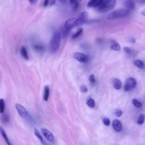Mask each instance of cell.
<instances>
[{
    "instance_id": "44dd1931",
    "label": "cell",
    "mask_w": 145,
    "mask_h": 145,
    "mask_svg": "<svg viewBox=\"0 0 145 145\" xmlns=\"http://www.w3.org/2000/svg\"><path fill=\"white\" fill-rule=\"evenodd\" d=\"M70 5L72 7V10H76L78 7V0H70Z\"/></svg>"
},
{
    "instance_id": "74e56055",
    "label": "cell",
    "mask_w": 145,
    "mask_h": 145,
    "mask_svg": "<svg viewBox=\"0 0 145 145\" xmlns=\"http://www.w3.org/2000/svg\"><path fill=\"white\" fill-rule=\"evenodd\" d=\"M79 1H82V0H79Z\"/></svg>"
},
{
    "instance_id": "d6986e66",
    "label": "cell",
    "mask_w": 145,
    "mask_h": 145,
    "mask_svg": "<svg viewBox=\"0 0 145 145\" xmlns=\"http://www.w3.org/2000/svg\"><path fill=\"white\" fill-rule=\"evenodd\" d=\"M120 45L117 42H114L111 46V49L113 51H119L120 50Z\"/></svg>"
},
{
    "instance_id": "4fadbf2b",
    "label": "cell",
    "mask_w": 145,
    "mask_h": 145,
    "mask_svg": "<svg viewBox=\"0 0 145 145\" xmlns=\"http://www.w3.org/2000/svg\"><path fill=\"white\" fill-rule=\"evenodd\" d=\"M49 88L48 86H46L44 87V100L45 101H47L49 97Z\"/></svg>"
},
{
    "instance_id": "4dcf8cb0",
    "label": "cell",
    "mask_w": 145,
    "mask_h": 145,
    "mask_svg": "<svg viewBox=\"0 0 145 145\" xmlns=\"http://www.w3.org/2000/svg\"><path fill=\"white\" fill-rule=\"evenodd\" d=\"M124 50L125 51V52H126L127 53H128V54H130L131 52V49L128 47H125L124 48Z\"/></svg>"
},
{
    "instance_id": "6da1fadb",
    "label": "cell",
    "mask_w": 145,
    "mask_h": 145,
    "mask_svg": "<svg viewBox=\"0 0 145 145\" xmlns=\"http://www.w3.org/2000/svg\"><path fill=\"white\" fill-rule=\"evenodd\" d=\"M116 2L115 0H103L98 7V10L100 13H105L113 9Z\"/></svg>"
},
{
    "instance_id": "603a6c76",
    "label": "cell",
    "mask_w": 145,
    "mask_h": 145,
    "mask_svg": "<svg viewBox=\"0 0 145 145\" xmlns=\"http://www.w3.org/2000/svg\"><path fill=\"white\" fill-rule=\"evenodd\" d=\"M132 103L135 107L137 108H141L142 107V104L140 101H138L136 99H133L132 100Z\"/></svg>"
},
{
    "instance_id": "2e32d148",
    "label": "cell",
    "mask_w": 145,
    "mask_h": 145,
    "mask_svg": "<svg viewBox=\"0 0 145 145\" xmlns=\"http://www.w3.org/2000/svg\"><path fill=\"white\" fill-rule=\"evenodd\" d=\"M134 64L137 68H138L139 69H142L144 66V64L143 62L140 60H134Z\"/></svg>"
},
{
    "instance_id": "1f68e13d",
    "label": "cell",
    "mask_w": 145,
    "mask_h": 145,
    "mask_svg": "<svg viewBox=\"0 0 145 145\" xmlns=\"http://www.w3.org/2000/svg\"><path fill=\"white\" fill-rule=\"evenodd\" d=\"M55 2H56V0H50V1H49V4L51 6H52L55 4Z\"/></svg>"
},
{
    "instance_id": "ffe728a7",
    "label": "cell",
    "mask_w": 145,
    "mask_h": 145,
    "mask_svg": "<svg viewBox=\"0 0 145 145\" xmlns=\"http://www.w3.org/2000/svg\"><path fill=\"white\" fill-rule=\"evenodd\" d=\"M1 121L3 123H8L10 121V116L7 113H5L1 117Z\"/></svg>"
},
{
    "instance_id": "8fae6325",
    "label": "cell",
    "mask_w": 145,
    "mask_h": 145,
    "mask_svg": "<svg viewBox=\"0 0 145 145\" xmlns=\"http://www.w3.org/2000/svg\"><path fill=\"white\" fill-rule=\"evenodd\" d=\"M0 130H1V133L2 137L4 138V139L5 140V142H6V143L8 144V145H12V143H11L9 139V138L7 136V134L5 132V130H4V129L2 127L0 128Z\"/></svg>"
},
{
    "instance_id": "7c38bea8",
    "label": "cell",
    "mask_w": 145,
    "mask_h": 145,
    "mask_svg": "<svg viewBox=\"0 0 145 145\" xmlns=\"http://www.w3.org/2000/svg\"><path fill=\"white\" fill-rule=\"evenodd\" d=\"M113 87L116 90H120L122 87L121 82L118 79L115 78L113 80Z\"/></svg>"
},
{
    "instance_id": "52a82bcc",
    "label": "cell",
    "mask_w": 145,
    "mask_h": 145,
    "mask_svg": "<svg viewBox=\"0 0 145 145\" xmlns=\"http://www.w3.org/2000/svg\"><path fill=\"white\" fill-rule=\"evenodd\" d=\"M15 108H16V111H17V112L19 115H20V116L21 117L25 118L28 116V112L26 110V108L21 104L19 103L16 104Z\"/></svg>"
},
{
    "instance_id": "8d00e7d4",
    "label": "cell",
    "mask_w": 145,
    "mask_h": 145,
    "mask_svg": "<svg viewBox=\"0 0 145 145\" xmlns=\"http://www.w3.org/2000/svg\"><path fill=\"white\" fill-rule=\"evenodd\" d=\"M141 14H142V15H144V16H145V10H143V11H142V12H141Z\"/></svg>"
},
{
    "instance_id": "30bf717a",
    "label": "cell",
    "mask_w": 145,
    "mask_h": 145,
    "mask_svg": "<svg viewBox=\"0 0 145 145\" xmlns=\"http://www.w3.org/2000/svg\"><path fill=\"white\" fill-rule=\"evenodd\" d=\"M113 128L117 132H120L122 130V124L118 120H114L113 121Z\"/></svg>"
},
{
    "instance_id": "f546056e",
    "label": "cell",
    "mask_w": 145,
    "mask_h": 145,
    "mask_svg": "<svg viewBox=\"0 0 145 145\" xmlns=\"http://www.w3.org/2000/svg\"><path fill=\"white\" fill-rule=\"evenodd\" d=\"M34 49H35L36 51H42L43 50V47H42V46L40 45H34Z\"/></svg>"
},
{
    "instance_id": "d590c367",
    "label": "cell",
    "mask_w": 145,
    "mask_h": 145,
    "mask_svg": "<svg viewBox=\"0 0 145 145\" xmlns=\"http://www.w3.org/2000/svg\"><path fill=\"white\" fill-rule=\"evenodd\" d=\"M29 1L30 2L31 4H34V3L36 2V0H29Z\"/></svg>"
},
{
    "instance_id": "484cf974",
    "label": "cell",
    "mask_w": 145,
    "mask_h": 145,
    "mask_svg": "<svg viewBox=\"0 0 145 145\" xmlns=\"http://www.w3.org/2000/svg\"><path fill=\"white\" fill-rule=\"evenodd\" d=\"M103 123L105 125V126H110V124H111L110 120L107 117H104L103 118Z\"/></svg>"
},
{
    "instance_id": "cb8c5ba5",
    "label": "cell",
    "mask_w": 145,
    "mask_h": 145,
    "mask_svg": "<svg viewBox=\"0 0 145 145\" xmlns=\"http://www.w3.org/2000/svg\"><path fill=\"white\" fill-rule=\"evenodd\" d=\"M87 104L88 107L90 108H94L95 107V102L93 99L90 98L87 100Z\"/></svg>"
},
{
    "instance_id": "f1b7e54d",
    "label": "cell",
    "mask_w": 145,
    "mask_h": 145,
    "mask_svg": "<svg viewBox=\"0 0 145 145\" xmlns=\"http://www.w3.org/2000/svg\"><path fill=\"white\" fill-rule=\"evenodd\" d=\"M89 81H90V83H91L92 84H94L95 83V78L94 74H92L89 77Z\"/></svg>"
},
{
    "instance_id": "3957f363",
    "label": "cell",
    "mask_w": 145,
    "mask_h": 145,
    "mask_svg": "<svg viewBox=\"0 0 145 145\" xmlns=\"http://www.w3.org/2000/svg\"><path fill=\"white\" fill-rule=\"evenodd\" d=\"M87 13L86 12H83L79 14L78 16L70 18V21L72 24V27L84 23V22L87 21Z\"/></svg>"
},
{
    "instance_id": "5bb4252c",
    "label": "cell",
    "mask_w": 145,
    "mask_h": 145,
    "mask_svg": "<svg viewBox=\"0 0 145 145\" xmlns=\"http://www.w3.org/2000/svg\"><path fill=\"white\" fill-rule=\"evenodd\" d=\"M21 54L22 56L25 59H26V60H28V55L27 51L25 47H22L21 49Z\"/></svg>"
},
{
    "instance_id": "7402d4cb",
    "label": "cell",
    "mask_w": 145,
    "mask_h": 145,
    "mask_svg": "<svg viewBox=\"0 0 145 145\" xmlns=\"http://www.w3.org/2000/svg\"><path fill=\"white\" fill-rule=\"evenodd\" d=\"M5 101L1 99L0 100V112L1 113H3L5 111Z\"/></svg>"
},
{
    "instance_id": "e575fe53",
    "label": "cell",
    "mask_w": 145,
    "mask_h": 145,
    "mask_svg": "<svg viewBox=\"0 0 145 145\" xmlns=\"http://www.w3.org/2000/svg\"><path fill=\"white\" fill-rule=\"evenodd\" d=\"M139 2L141 4H145V0H139Z\"/></svg>"
},
{
    "instance_id": "277c9868",
    "label": "cell",
    "mask_w": 145,
    "mask_h": 145,
    "mask_svg": "<svg viewBox=\"0 0 145 145\" xmlns=\"http://www.w3.org/2000/svg\"><path fill=\"white\" fill-rule=\"evenodd\" d=\"M61 43V34L58 31H56L51 41V49L52 52H56L60 47Z\"/></svg>"
},
{
    "instance_id": "9a60e30c",
    "label": "cell",
    "mask_w": 145,
    "mask_h": 145,
    "mask_svg": "<svg viewBox=\"0 0 145 145\" xmlns=\"http://www.w3.org/2000/svg\"><path fill=\"white\" fill-rule=\"evenodd\" d=\"M134 3L132 1V0H128V1L126 2V7L128 10H133L134 8Z\"/></svg>"
},
{
    "instance_id": "d6a6232c",
    "label": "cell",
    "mask_w": 145,
    "mask_h": 145,
    "mask_svg": "<svg viewBox=\"0 0 145 145\" xmlns=\"http://www.w3.org/2000/svg\"><path fill=\"white\" fill-rule=\"evenodd\" d=\"M59 1L62 4H67L68 2V0H59Z\"/></svg>"
},
{
    "instance_id": "5b68a950",
    "label": "cell",
    "mask_w": 145,
    "mask_h": 145,
    "mask_svg": "<svg viewBox=\"0 0 145 145\" xmlns=\"http://www.w3.org/2000/svg\"><path fill=\"white\" fill-rule=\"evenodd\" d=\"M137 86V81L133 78H130L127 80L124 86L125 91H129L131 89L134 88Z\"/></svg>"
},
{
    "instance_id": "ac0fdd59",
    "label": "cell",
    "mask_w": 145,
    "mask_h": 145,
    "mask_svg": "<svg viewBox=\"0 0 145 145\" xmlns=\"http://www.w3.org/2000/svg\"><path fill=\"white\" fill-rule=\"evenodd\" d=\"M145 120V115L143 113H141L140 116L138 117L137 120V124L139 125H142L144 124Z\"/></svg>"
},
{
    "instance_id": "9c48e42d",
    "label": "cell",
    "mask_w": 145,
    "mask_h": 145,
    "mask_svg": "<svg viewBox=\"0 0 145 145\" xmlns=\"http://www.w3.org/2000/svg\"><path fill=\"white\" fill-rule=\"evenodd\" d=\"M103 0H90L87 4L88 8H98Z\"/></svg>"
},
{
    "instance_id": "e0dca14e",
    "label": "cell",
    "mask_w": 145,
    "mask_h": 145,
    "mask_svg": "<svg viewBox=\"0 0 145 145\" xmlns=\"http://www.w3.org/2000/svg\"><path fill=\"white\" fill-rule=\"evenodd\" d=\"M34 133H35V136H36V137H37L38 139L40 140L41 142L44 144V142L43 141V137H41V134L40 133V132H39V131L38 130V129H36V128H35V129H34Z\"/></svg>"
},
{
    "instance_id": "7a4b0ae2",
    "label": "cell",
    "mask_w": 145,
    "mask_h": 145,
    "mask_svg": "<svg viewBox=\"0 0 145 145\" xmlns=\"http://www.w3.org/2000/svg\"><path fill=\"white\" fill-rule=\"evenodd\" d=\"M129 14L130 10H129L125 9H118L110 13V14L108 15L107 19H109V20H112V19L117 18H123L125 17V16H127Z\"/></svg>"
},
{
    "instance_id": "4316f807",
    "label": "cell",
    "mask_w": 145,
    "mask_h": 145,
    "mask_svg": "<svg viewBox=\"0 0 145 145\" xmlns=\"http://www.w3.org/2000/svg\"><path fill=\"white\" fill-rule=\"evenodd\" d=\"M123 114V112L121 110L119 109H117L116 111H115V114L117 117H121L122 115Z\"/></svg>"
},
{
    "instance_id": "83f0119b",
    "label": "cell",
    "mask_w": 145,
    "mask_h": 145,
    "mask_svg": "<svg viewBox=\"0 0 145 145\" xmlns=\"http://www.w3.org/2000/svg\"><path fill=\"white\" fill-rule=\"evenodd\" d=\"M80 90H81V91L82 92V93H87V92L88 91V88H87V87L86 86L82 85V86H81V87L80 88Z\"/></svg>"
},
{
    "instance_id": "d4e9b609",
    "label": "cell",
    "mask_w": 145,
    "mask_h": 145,
    "mask_svg": "<svg viewBox=\"0 0 145 145\" xmlns=\"http://www.w3.org/2000/svg\"><path fill=\"white\" fill-rule=\"evenodd\" d=\"M82 32H83V29L82 28H80V29H79L75 33V34H73V35L72 36V39H75V38H78L79 36H80L82 34Z\"/></svg>"
},
{
    "instance_id": "836d02e7",
    "label": "cell",
    "mask_w": 145,
    "mask_h": 145,
    "mask_svg": "<svg viewBox=\"0 0 145 145\" xmlns=\"http://www.w3.org/2000/svg\"><path fill=\"white\" fill-rule=\"evenodd\" d=\"M49 1H50V0H45L44 2V6H45H45H47L48 5L49 2Z\"/></svg>"
},
{
    "instance_id": "ba28073f",
    "label": "cell",
    "mask_w": 145,
    "mask_h": 145,
    "mask_svg": "<svg viewBox=\"0 0 145 145\" xmlns=\"http://www.w3.org/2000/svg\"><path fill=\"white\" fill-rule=\"evenodd\" d=\"M74 58L80 62H86L88 61V57L82 53L77 52L74 55Z\"/></svg>"
},
{
    "instance_id": "8992f818",
    "label": "cell",
    "mask_w": 145,
    "mask_h": 145,
    "mask_svg": "<svg viewBox=\"0 0 145 145\" xmlns=\"http://www.w3.org/2000/svg\"><path fill=\"white\" fill-rule=\"evenodd\" d=\"M41 133L45 137V138L47 139L48 141L52 143H54L55 142V137L50 131L48 130L47 129H45V128H42L41 129Z\"/></svg>"
}]
</instances>
